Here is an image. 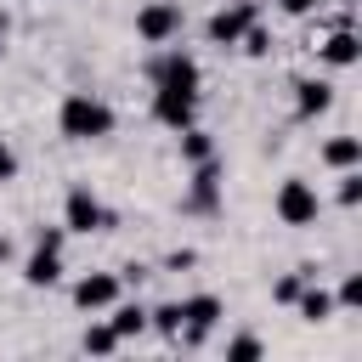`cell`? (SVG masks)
Instances as JSON below:
<instances>
[{"label": "cell", "mask_w": 362, "mask_h": 362, "mask_svg": "<svg viewBox=\"0 0 362 362\" xmlns=\"http://www.w3.org/2000/svg\"><path fill=\"white\" fill-rule=\"evenodd\" d=\"M175 136H181V158H187V164H204V158H215V136H209V130L187 124V130H175Z\"/></svg>", "instance_id": "obj_17"}, {"label": "cell", "mask_w": 362, "mask_h": 362, "mask_svg": "<svg viewBox=\"0 0 362 362\" xmlns=\"http://www.w3.org/2000/svg\"><path fill=\"white\" fill-rule=\"evenodd\" d=\"M153 119L164 130H187L198 119V90H153Z\"/></svg>", "instance_id": "obj_10"}, {"label": "cell", "mask_w": 362, "mask_h": 362, "mask_svg": "<svg viewBox=\"0 0 362 362\" xmlns=\"http://www.w3.org/2000/svg\"><path fill=\"white\" fill-rule=\"evenodd\" d=\"M79 345H85L90 356H113V351H119L124 339L113 334V322H96V328H85V339H79Z\"/></svg>", "instance_id": "obj_18"}, {"label": "cell", "mask_w": 362, "mask_h": 362, "mask_svg": "<svg viewBox=\"0 0 362 362\" xmlns=\"http://www.w3.org/2000/svg\"><path fill=\"white\" fill-rule=\"evenodd\" d=\"M175 34H181V6L175 0H147L136 11V40L141 45H170Z\"/></svg>", "instance_id": "obj_6"}, {"label": "cell", "mask_w": 362, "mask_h": 362, "mask_svg": "<svg viewBox=\"0 0 362 362\" xmlns=\"http://www.w3.org/2000/svg\"><path fill=\"white\" fill-rule=\"evenodd\" d=\"M305 277H311V272H288V277H277V288H272V300H277V305H294V294L305 288Z\"/></svg>", "instance_id": "obj_22"}, {"label": "cell", "mask_w": 362, "mask_h": 362, "mask_svg": "<svg viewBox=\"0 0 362 362\" xmlns=\"http://www.w3.org/2000/svg\"><path fill=\"white\" fill-rule=\"evenodd\" d=\"M62 238H68V226H40V232H34V249H28V260H23V283H28V288L62 283Z\"/></svg>", "instance_id": "obj_2"}, {"label": "cell", "mask_w": 362, "mask_h": 362, "mask_svg": "<svg viewBox=\"0 0 362 362\" xmlns=\"http://www.w3.org/2000/svg\"><path fill=\"white\" fill-rule=\"evenodd\" d=\"M221 322V300L215 294H187L181 300V334H175V345H204V334Z\"/></svg>", "instance_id": "obj_8"}, {"label": "cell", "mask_w": 362, "mask_h": 362, "mask_svg": "<svg viewBox=\"0 0 362 362\" xmlns=\"http://www.w3.org/2000/svg\"><path fill=\"white\" fill-rule=\"evenodd\" d=\"M345 6H351V0H345Z\"/></svg>", "instance_id": "obj_29"}, {"label": "cell", "mask_w": 362, "mask_h": 362, "mask_svg": "<svg viewBox=\"0 0 362 362\" xmlns=\"http://www.w3.org/2000/svg\"><path fill=\"white\" fill-rule=\"evenodd\" d=\"M0 51H6V17H0Z\"/></svg>", "instance_id": "obj_28"}, {"label": "cell", "mask_w": 362, "mask_h": 362, "mask_svg": "<svg viewBox=\"0 0 362 362\" xmlns=\"http://www.w3.org/2000/svg\"><path fill=\"white\" fill-rule=\"evenodd\" d=\"M334 305H362V277H345L339 294H334Z\"/></svg>", "instance_id": "obj_24"}, {"label": "cell", "mask_w": 362, "mask_h": 362, "mask_svg": "<svg viewBox=\"0 0 362 362\" xmlns=\"http://www.w3.org/2000/svg\"><path fill=\"white\" fill-rule=\"evenodd\" d=\"M249 23H260V6H255V0H232V6H221V11L204 23V34H209V45H221V51H226V45H238V40H243V28H249Z\"/></svg>", "instance_id": "obj_7"}, {"label": "cell", "mask_w": 362, "mask_h": 362, "mask_svg": "<svg viewBox=\"0 0 362 362\" xmlns=\"http://www.w3.org/2000/svg\"><path fill=\"white\" fill-rule=\"evenodd\" d=\"M6 260H11V243H6V238H0V266H6Z\"/></svg>", "instance_id": "obj_27"}, {"label": "cell", "mask_w": 362, "mask_h": 362, "mask_svg": "<svg viewBox=\"0 0 362 362\" xmlns=\"http://www.w3.org/2000/svg\"><path fill=\"white\" fill-rule=\"evenodd\" d=\"M107 311H113L107 322H113V334H119V339H136V334H147V305H141V300H113Z\"/></svg>", "instance_id": "obj_13"}, {"label": "cell", "mask_w": 362, "mask_h": 362, "mask_svg": "<svg viewBox=\"0 0 362 362\" xmlns=\"http://www.w3.org/2000/svg\"><path fill=\"white\" fill-rule=\"evenodd\" d=\"M266 345L255 339V334H238V339H226V362H255Z\"/></svg>", "instance_id": "obj_20"}, {"label": "cell", "mask_w": 362, "mask_h": 362, "mask_svg": "<svg viewBox=\"0 0 362 362\" xmlns=\"http://www.w3.org/2000/svg\"><path fill=\"white\" fill-rule=\"evenodd\" d=\"M57 130L68 141H102V136H113V107L90 90H68L57 107Z\"/></svg>", "instance_id": "obj_1"}, {"label": "cell", "mask_w": 362, "mask_h": 362, "mask_svg": "<svg viewBox=\"0 0 362 362\" xmlns=\"http://www.w3.org/2000/svg\"><path fill=\"white\" fill-rule=\"evenodd\" d=\"M322 164H328V170H356V164H362V141H356V136H334V141L322 147Z\"/></svg>", "instance_id": "obj_16"}, {"label": "cell", "mask_w": 362, "mask_h": 362, "mask_svg": "<svg viewBox=\"0 0 362 362\" xmlns=\"http://www.w3.org/2000/svg\"><path fill=\"white\" fill-rule=\"evenodd\" d=\"M62 226L68 232H107L113 226V215H107V204L90 192V187H68V198H62Z\"/></svg>", "instance_id": "obj_4"}, {"label": "cell", "mask_w": 362, "mask_h": 362, "mask_svg": "<svg viewBox=\"0 0 362 362\" xmlns=\"http://www.w3.org/2000/svg\"><path fill=\"white\" fill-rule=\"evenodd\" d=\"M356 45H362V40H356L351 28H334L317 51H322V62H328V68H351V62H356Z\"/></svg>", "instance_id": "obj_14"}, {"label": "cell", "mask_w": 362, "mask_h": 362, "mask_svg": "<svg viewBox=\"0 0 362 362\" xmlns=\"http://www.w3.org/2000/svg\"><path fill=\"white\" fill-rule=\"evenodd\" d=\"M187 209H192V215H215V209H221V158H204V164H192Z\"/></svg>", "instance_id": "obj_9"}, {"label": "cell", "mask_w": 362, "mask_h": 362, "mask_svg": "<svg viewBox=\"0 0 362 362\" xmlns=\"http://www.w3.org/2000/svg\"><path fill=\"white\" fill-rule=\"evenodd\" d=\"M238 45H243V51H249V57H266V51H272V34H266V28H260V23H249V28H243V40H238Z\"/></svg>", "instance_id": "obj_23"}, {"label": "cell", "mask_w": 362, "mask_h": 362, "mask_svg": "<svg viewBox=\"0 0 362 362\" xmlns=\"http://www.w3.org/2000/svg\"><path fill=\"white\" fill-rule=\"evenodd\" d=\"M119 288H124V277H113V272H90V277L74 283V305H79V311H107V305L119 300Z\"/></svg>", "instance_id": "obj_11"}, {"label": "cell", "mask_w": 362, "mask_h": 362, "mask_svg": "<svg viewBox=\"0 0 362 362\" xmlns=\"http://www.w3.org/2000/svg\"><path fill=\"white\" fill-rule=\"evenodd\" d=\"M147 328H158L164 339H175V334H181V300H170V305L147 311Z\"/></svg>", "instance_id": "obj_19"}, {"label": "cell", "mask_w": 362, "mask_h": 362, "mask_svg": "<svg viewBox=\"0 0 362 362\" xmlns=\"http://www.w3.org/2000/svg\"><path fill=\"white\" fill-rule=\"evenodd\" d=\"M339 204H345V209L362 204V170H339Z\"/></svg>", "instance_id": "obj_21"}, {"label": "cell", "mask_w": 362, "mask_h": 362, "mask_svg": "<svg viewBox=\"0 0 362 362\" xmlns=\"http://www.w3.org/2000/svg\"><path fill=\"white\" fill-rule=\"evenodd\" d=\"M334 107V85L328 79H294V113L300 119H317Z\"/></svg>", "instance_id": "obj_12"}, {"label": "cell", "mask_w": 362, "mask_h": 362, "mask_svg": "<svg viewBox=\"0 0 362 362\" xmlns=\"http://www.w3.org/2000/svg\"><path fill=\"white\" fill-rule=\"evenodd\" d=\"M294 305H300V317H305V322H328V317H334V294H328V288H317L311 277H305V288L294 294Z\"/></svg>", "instance_id": "obj_15"}, {"label": "cell", "mask_w": 362, "mask_h": 362, "mask_svg": "<svg viewBox=\"0 0 362 362\" xmlns=\"http://www.w3.org/2000/svg\"><path fill=\"white\" fill-rule=\"evenodd\" d=\"M147 79H153V90H198V62H192L187 51L164 45V51L147 62Z\"/></svg>", "instance_id": "obj_5"}, {"label": "cell", "mask_w": 362, "mask_h": 362, "mask_svg": "<svg viewBox=\"0 0 362 362\" xmlns=\"http://www.w3.org/2000/svg\"><path fill=\"white\" fill-rule=\"evenodd\" d=\"M6 181H17V153H11V141L0 136V187Z\"/></svg>", "instance_id": "obj_25"}, {"label": "cell", "mask_w": 362, "mask_h": 362, "mask_svg": "<svg viewBox=\"0 0 362 362\" xmlns=\"http://www.w3.org/2000/svg\"><path fill=\"white\" fill-rule=\"evenodd\" d=\"M277 6H283V11H288V17H311V11H317V6H322V0H277Z\"/></svg>", "instance_id": "obj_26"}, {"label": "cell", "mask_w": 362, "mask_h": 362, "mask_svg": "<svg viewBox=\"0 0 362 362\" xmlns=\"http://www.w3.org/2000/svg\"><path fill=\"white\" fill-rule=\"evenodd\" d=\"M272 209H277V221H283V226H317V215H322V198H317V187H311L305 175H288V181L277 187Z\"/></svg>", "instance_id": "obj_3"}]
</instances>
